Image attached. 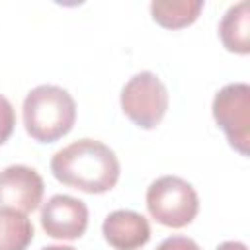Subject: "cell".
<instances>
[{"label": "cell", "mask_w": 250, "mask_h": 250, "mask_svg": "<svg viewBox=\"0 0 250 250\" xmlns=\"http://www.w3.org/2000/svg\"><path fill=\"white\" fill-rule=\"evenodd\" d=\"M53 176L84 193H105L119 180V160L115 152L96 139H78L57 150L51 158Z\"/></svg>", "instance_id": "6da1fadb"}, {"label": "cell", "mask_w": 250, "mask_h": 250, "mask_svg": "<svg viewBox=\"0 0 250 250\" xmlns=\"http://www.w3.org/2000/svg\"><path fill=\"white\" fill-rule=\"evenodd\" d=\"M23 127L37 143L62 139L76 121V102L61 86L41 84L27 92L23 100Z\"/></svg>", "instance_id": "7a4b0ae2"}, {"label": "cell", "mask_w": 250, "mask_h": 250, "mask_svg": "<svg viewBox=\"0 0 250 250\" xmlns=\"http://www.w3.org/2000/svg\"><path fill=\"white\" fill-rule=\"evenodd\" d=\"M150 217L170 229L189 225L199 211V197L193 186L180 176H160L146 189Z\"/></svg>", "instance_id": "3957f363"}, {"label": "cell", "mask_w": 250, "mask_h": 250, "mask_svg": "<svg viewBox=\"0 0 250 250\" xmlns=\"http://www.w3.org/2000/svg\"><path fill=\"white\" fill-rule=\"evenodd\" d=\"M123 113L141 129H154L166 115L168 90L150 70L137 72L121 90Z\"/></svg>", "instance_id": "277c9868"}, {"label": "cell", "mask_w": 250, "mask_h": 250, "mask_svg": "<svg viewBox=\"0 0 250 250\" xmlns=\"http://www.w3.org/2000/svg\"><path fill=\"white\" fill-rule=\"evenodd\" d=\"M217 125L227 135L229 145L248 156L250 145V86L246 82H232L223 86L211 105Z\"/></svg>", "instance_id": "5b68a950"}, {"label": "cell", "mask_w": 250, "mask_h": 250, "mask_svg": "<svg viewBox=\"0 0 250 250\" xmlns=\"http://www.w3.org/2000/svg\"><path fill=\"white\" fill-rule=\"evenodd\" d=\"M43 191V178L31 166L12 164L0 172V207L27 215L39 207Z\"/></svg>", "instance_id": "8992f818"}, {"label": "cell", "mask_w": 250, "mask_h": 250, "mask_svg": "<svg viewBox=\"0 0 250 250\" xmlns=\"http://www.w3.org/2000/svg\"><path fill=\"white\" fill-rule=\"evenodd\" d=\"M41 227L51 238L76 240L88 229V207L82 199L57 193L41 207Z\"/></svg>", "instance_id": "52a82bcc"}, {"label": "cell", "mask_w": 250, "mask_h": 250, "mask_svg": "<svg viewBox=\"0 0 250 250\" xmlns=\"http://www.w3.org/2000/svg\"><path fill=\"white\" fill-rule=\"evenodd\" d=\"M102 234L115 250H139L150 240V225L137 211L115 209L104 219Z\"/></svg>", "instance_id": "ba28073f"}, {"label": "cell", "mask_w": 250, "mask_h": 250, "mask_svg": "<svg viewBox=\"0 0 250 250\" xmlns=\"http://www.w3.org/2000/svg\"><path fill=\"white\" fill-rule=\"evenodd\" d=\"M219 37L227 51L238 55L250 53V14L246 0L230 6L225 12L219 23Z\"/></svg>", "instance_id": "9c48e42d"}, {"label": "cell", "mask_w": 250, "mask_h": 250, "mask_svg": "<svg viewBox=\"0 0 250 250\" xmlns=\"http://www.w3.org/2000/svg\"><path fill=\"white\" fill-rule=\"evenodd\" d=\"M203 10V0H154L150 4L152 20L166 29L191 25Z\"/></svg>", "instance_id": "30bf717a"}, {"label": "cell", "mask_w": 250, "mask_h": 250, "mask_svg": "<svg viewBox=\"0 0 250 250\" xmlns=\"http://www.w3.org/2000/svg\"><path fill=\"white\" fill-rule=\"evenodd\" d=\"M33 234V225L25 213L0 207V250H27Z\"/></svg>", "instance_id": "8fae6325"}, {"label": "cell", "mask_w": 250, "mask_h": 250, "mask_svg": "<svg viewBox=\"0 0 250 250\" xmlns=\"http://www.w3.org/2000/svg\"><path fill=\"white\" fill-rule=\"evenodd\" d=\"M16 127V111L6 96L0 94V145H4Z\"/></svg>", "instance_id": "7c38bea8"}, {"label": "cell", "mask_w": 250, "mask_h": 250, "mask_svg": "<svg viewBox=\"0 0 250 250\" xmlns=\"http://www.w3.org/2000/svg\"><path fill=\"white\" fill-rule=\"evenodd\" d=\"M156 250H201L199 244L188 236H168L164 238Z\"/></svg>", "instance_id": "4fadbf2b"}, {"label": "cell", "mask_w": 250, "mask_h": 250, "mask_svg": "<svg viewBox=\"0 0 250 250\" xmlns=\"http://www.w3.org/2000/svg\"><path fill=\"white\" fill-rule=\"evenodd\" d=\"M215 250H248V246L244 242H240V240H225Z\"/></svg>", "instance_id": "5bb4252c"}, {"label": "cell", "mask_w": 250, "mask_h": 250, "mask_svg": "<svg viewBox=\"0 0 250 250\" xmlns=\"http://www.w3.org/2000/svg\"><path fill=\"white\" fill-rule=\"evenodd\" d=\"M41 250H76L74 246H64V244H51V246H45Z\"/></svg>", "instance_id": "9a60e30c"}]
</instances>
